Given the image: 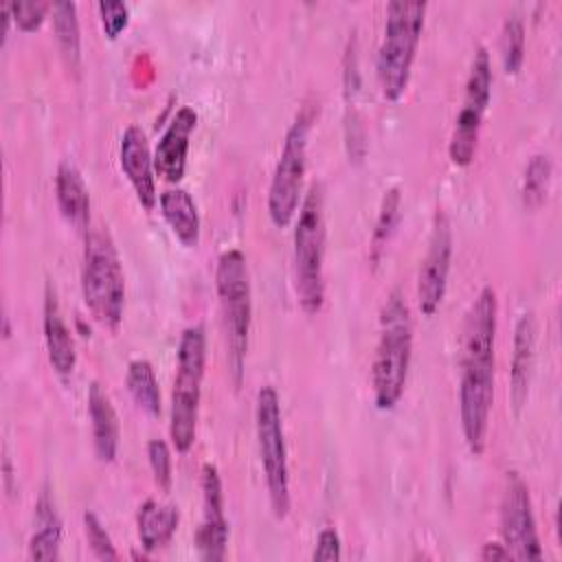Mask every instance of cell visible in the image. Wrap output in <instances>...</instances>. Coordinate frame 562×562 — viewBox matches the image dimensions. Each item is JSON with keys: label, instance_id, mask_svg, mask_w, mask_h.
<instances>
[{"label": "cell", "instance_id": "obj_1", "mask_svg": "<svg viewBox=\"0 0 562 562\" xmlns=\"http://www.w3.org/2000/svg\"><path fill=\"white\" fill-rule=\"evenodd\" d=\"M496 321V292L485 285L472 301L461 331L459 419L463 439L474 457H481L485 450L490 411L494 404Z\"/></svg>", "mask_w": 562, "mask_h": 562}, {"label": "cell", "instance_id": "obj_2", "mask_svg": "<svg viewBox=\"0 0 562 562\" xmlns=\"http://www.w3.org/2000/svg\"><path fill=\"white\" fill-rule=\"evenodd\" d=\"M413 353V318L400 290H393L380 312V336L371 364L373 402L380 411H391L400 402Z\"/></svg>", "mask_w": 562, "mask_h": 562}, {"label": "cell", "instance_id": "obj_3", "mask_svg": "<svg viewBox=\"0 0 562 562\" xmlns=\"http://www.w3.org/2000/svg\"><path fill=\"white\" fill-rule=\"evenodd\" d=\"M325 189L314 182L299 209L294 226V290L305 314H316L325 301Z\"/></svg>", "mask_w": 562, "mask_h": 562}, {"label": "cell", "instance_id": "obj_4", "mask_svg": "<svg viewBox=\"0 0 562 562\" xmlns=\"http://www.w3.org/2000/svg\"><path fill=\"white\" fill-rule=\"evenodd\" d=\"M426 9L428 4L419 0H393L386 4V24L375 64L378 83L386 101H400L408 88Z\"/></svg>", "mask_w": 562, "mask_h": 562}, {"label": "cell", "instance_id": "obj_5", "mask_svg": "<svg viewBox=\"0 0 562 562\" xmlns=\"http://www.w3.org/2000/svg\"><path fill=\"white\" fill-rule=\"evenodd\" d=\"M81 294L97 323L116 329L125 307V277L116 246L105 228H90L83 244Z\"/></svg>", "mask_w": 562, "mask_h": 562}, {"label": "cell", "instance_id": "obj_6", "mask_svg": "<svg viewBox=\"0 0 562 562\" xmlns=\"http://www.w3.org/2000/svg\"><path fill=\"white\" fill-rule=\"evenodd\" d=\"M215 290L220 296L224 336H226V360L235 386L241 384L244 362L248 349V331L252 321V290L248 263L241 250L233 248L220 255L215 268Z\"/></svg>", "mask_w": 562, "mask_h": 562}, {"label": "cell", "instance_id": "obj_7", "mask_svg": "<svg viewBox=\"0 0 562 562\" xmlns=\"http://www.w3.org/2000/svg\"><path fill=\"white\" fill-rule=\"evenodd\" d=\"M204 364H206L204 327L191 325L182 331L178 342L176 378L171 389L169 437L178 452H187L195 443Z\"/></svg>", "mask_w": 562, "mask_h": 562}, {"label": "cell", "instance_id": "obj_8", "mask_svg": "<svg viewBox=\"0 0 562 562\" xmlns=\"http://www.w3.org/2000/svg\"><path fill=\"white\" fill-rule=\"evenodd\" d=\"M255 428L261 470L268 487V501L274 518L283 520L290 512V472L279 393L270 384L261 386L257 393Z\"/></svg>", "mask_w": 562, "mask_h": 562}, {"label": "cell", "instance_id": "obj_9", "mask_svg": "<svg viewBox=\"0 0 562 562\" xmlns=\"http://www.w3.org/2000/svg\"><path fill=\"white\" fill-rule=\"evenodd\" d=\"M314 112L303 108L285 132L281 156L274 165L268 189V215L277 228H285L301 206V187L307 169V138Z\"/></svg>", "mask_w": 562, "mask_h": 562}, {"label": "cell", "instance_id": "obj_10", "mask_svg": "<svg viewBox=\"0 0 562 562\" xmlns=\"http://www.w3.org/2000/svg\"><path fill=\"white\" fill-rule=\"evenodd\" d=\"M492 99V61L485 46H479L470 72L465 79V90L461 99L459 114L454 119V130L448 145V156L457 167H468L476 154L479 134L483 116Z\"/></svg>", "mask_w": 562, "mask_h": 562}, {"label": "cell", "instance_id": "obj_11", "mask_svg": "<svg viewBox=\"0 0 562 562\" xmlns=\"http://www.w3.org/2000/svg\"><path fill=\"white\" fill-rule=\"evenodd\" d=\"M501 538L512 560H542L529 487L518 472H507L501 498Z\"/></svg>", "mask_w": 562, "mask_h": 562}, {"label": "cell", "instance_id": "obj_12", "mask_svg": "<svg viewBox=\"0 0 562 562\" xmlns=\"http://www.w3.org/2000/svg\"><path fill=\"white\" fill-rule=\"evenodd\" d=\"M450 261H452V228L448 215L437 209L428 248L422 259L419 277H417V303L424 316H435L439 310L446 290H448V274H450Z\"/></svg>", "mask_w": 562, "mask_h": 562}, {"label": "cell", "instance_id": "obj_13", "mask_svg": "<svg viewBox=\"0 0 562 562\" xmlns=\"http://www.w3.org/2000/svg\"><path fill=\"white\" fill-rule=\"evenodd\" d=\"M200 487H202V520L195 531V547L202 560L220 562L226 555L228 522L224 516L222 479L213 463L202 465Z\"/></svg>", "mask_w": 562, "mask_h": 562}, {"label": "cell", "instance_id": "obj_14", "mask_svg": "<svg viewBox=\"0 0 562 562\" xmlns=\"http://www.w3.org/2000/svg\"><path fill=\"white\" fill-rule=\"evenodd\" d=\"M119 162L130 180L140 206L145 211H151L158 202L156 193V169H154V156L149 151L147 134L138 125H127L121 134L119 143Z\"/></svg>", "mask_w": 562, "mask_h": 562}, {"label": "cell", "instance_id": "obj_15", "mask_svg": "<svg viewBox=\"0 0 562 562\" xmlns=\"http://www.w3.org/2000/svg\"><path fill=\"white\" fill-rule=\"evenodd\" d=\"M195 123H198V112L189 105H182L169 121L167 130L162 132L154 149V169L162 180L171 184L180 182L184 176L189 140L195 130Z\"/></svg>", "mask_w": 562, "mask_h": 562}, {"label": "cell", "instance_id": "obj_16", "mask_svg": "<svg viewBox=\"0 0 562 562\" xmlns=\"http://www.w3.org/2000/svg\"><path fill=\"white\" fill-rule=\"evenodd\" d=\"M536 340H538V325L533 312L520 314L514 327V351H512V371H509V391H512V406L518 415L527 402L531 373L536 364Z\"/></svg>", "mask_w": 562, "mask_h": 562}, {"label": "cell", "instance_id": "obj_17", "mask_svg": "<svg viewBox=\"0 0 562 562\" xmlns=\"http://www.w3.org/2000/svg\"><path fill=\"white\" fill-rule=\"evenodd\" d=\"M44 342L48 351V360L53 364V371L66 380L72 375L77 364V351L72 334L64 321L57 292L50 283H46L44 292Z\"/></svg>", "mask_w": 562, "mask_h": 562}, {"label": "cell", "instance_id": "obj_18", "mask_svg": "<svg viewBox=\"0 0 562 562\" xmlns=\"http://www.w3.org/2000/svg\"><path fill=\"white\" fill-rule=\"evenodd\" d=\"M88 415L92 422V439H94L97 457L103 463L114 461L119 452L121 426H119L116 411L99 382H92L88 389Z\"/></svg>", "mask_w": 562, "mask_h": 562}, {"label": "cell", "instance_id": "obj_19", "mask_svg": "<svg viewBox=\"0 0 562 562\" xmlns=\"http://www.w3.org/2000/svg\"><path fill=\"white\" fill-rule=\"evenodd\" d=\"M55 195H57V206L66 217V222L83 231L90 222V193L81 171L72 160L59 162L55 173Z\"/></svg>", "mask_w": 562, "mask_h": 562}, {"label": "cell", "instance_id": "obj_20", "mask_svg": "<svg viewBox=\"0 0 562 562\" xmlns=\"http://www.w3.org/2000/svg\"><path fill=\"white\" fill-rule=\"evenodd\" d=\"M158 204H160V213H162L165 222L169 224L171 233L176 235V239L187 248L198 246L200 213H198V206H195L191 193L180 187H171L160 193Z\"/></svg>", "mask_w": 562, "mask_h": 562}, {"label": "cell", "instance_id": "obj_21", "mask_svg": "<svg viewBox=\"0 0 562 562\" xmlns=\"http://www.w3.org/2000/svg\"><path fill=\"white\" fill-rule=\"evenodd\" d=\"M178 507L176 505H167V503H158L154 498H147L136 514V527H138V540L140 547L151 553L158 551L160 547L169 544V540L173 538L176 529H178Z\"/></svg>", "mask_w": 562, "mask_h": 562}, {"label": "cell", "instance_id": "obj_22", "mask_svg": "<svg viewBox=\"0 0 562 562\" xmlns=\"http://www.w3.org/2000/svg\"><path fill=\"white\" fill-rule=\"evenodd\" d=\"M53 29L55 40L61 50V57L66 61V68L70 72H79L81 64V37H79V18H77V4L70 0L53 2Z\"/></svg>", "mask_w": 562, "mask_h": 562}, {"label": "cell", "instance_id": "obj_23", "mask_svg": "<svg viewBox=\"0 0 562 562\" xmlns=\"http://www.w3.org/2000/svg\"><path fill=\"white\" fill-rule=\"evenodd\" d=\"M61 547V520L53 507V501L44 494L37 503V529L29 540L31 560H59Z\"/></svg>", "mask_w": 562, "mask_h": 562}, {"label": "cell", "instance_id": "obj_24", "mask_svg": "<svg viewBox=\"0 0 562 562\" xmlns=\"http://www.w3.org/2000/svg\"><path fill=\"white\" fill-rule=\"evenodd\" d=\"M400 211H402V193H400L397 187H391L382 195L378 220H375L371 244H369V263H371V268L380 266V261L386 252V246L395 235V228H397V222H400Z\"/></svg>", "mask_w": 562, "mask_h": 562}, {"label": "cell", "instance_id": "obj_25", "mask_svg": "<svg viewBox=\"0 0 562 562\" xmlns=\"http://www.w3.org/2000/svg\"><path fill=\"white\" fill-rule=\"evenodd\" d=\"M125 384L127 391L132 395V400L138 404V408H143L149 417H158L160 415V386L154 373V367L149 360L145 358H136L127 364V373H125Z\"/></svg>", "mask_w": 562, "mask_h": 562}, {"label": "cell", "instance_id": "obj_26", "mask_svg": "<svg viewBox=\"0 0 562 562\" xmlns=\"http://www.w3.org/2000/svg\"><path fill=\"white\" fill-rule=\"evenodd\" d=\"M551 176H553V162L549 154H536L531 156V160L525 167V176H522V204L529 211H536L538 206H542V202L547 200L549 193V184H551Z\"/></svg>", "mask_w": 562, "mask_h": 562}, {"label": "cell", "instance_id": "obj_27", "mask_svg": "<svg viewBox=\"0 0 562 562\" xmlns=\"http://www.w3.org/2000/svg\"><path fill=\"white\" fill-rule=\"evenodd\" d=\"M498 50H501L503 70L507 75H516L522 68V59H525V26L520 18L512 15L503 22Z\"/></svg>", "mask_w": 562, "mask_h": 562}, {"label": "cell", "instance_id": "obj_28", "mask_svg": "<svg viewBox=\"0 0 562 562\" xmlns=\"http://www.w3.org/2000/svg\"><path fill=\"white\" fill-rule=\"evenodd\" d=\"M83 531H86V538H88V544H90L92 553L99 560H119L114 542H112L110 533L105 531V527L101 525V520L97 518V514H92V512L83 514Z\"/></svg>", "mask_w": 562, "mask_h": 562}, {"label": "cell", "instance_id": "obj_29", "mask_svg": "<svg viewBox=\"0 0 562 562\" xmlns=\"http://www.w3.org/2000/svg\"><path fill=\"white\" fill-rule=\"evenodd\" d=\"M97 9H99V15H101L103 33L110 40H116L127 29L130 7L125 2H121V0H101L97 4Z\"/></svg>", "mask_w": 562, "mask_h": 562}, {"label": "cell", "instance_id": "obj_30", "mask_svg": "<svg viewBox=\"0 0 562 562\" xmlns=\"http://www.w3.org/2000/svg\"><path fill=\"white\" fill-rule=\"evenodd\" d=\"M147 459H149V468L156 485L160 490H169L171 487V452L167 441L151 439L147 443Z\"/></svg>", "mask_w": 562, "mask_h": 562}, {"label": "cell", "instance_id": "obj_31", "mask_svg": "<svg viewBox=\"0 0 562 562\" xmlns=\"http://www.w3.org/2000/svg\"><path fill=\"white\" fill-rule=\"evenodd\" d=\"M11 15L22 31H35L42 26L46 13L53 9L50 2H9Z\"/></svg>", "mask_w": 562, "mask_h": 562}, {"label": "cell", "instance_id": "obj_32", "mask_svg": "<svg viewBox=\"0 0 562 562\" xmlns=\"http://www.w3.org/2000/svg\"><path fill=\"white\" fill-rule=\"evenodd\" d=\"M340 536L334 527H325L321 529L318 538H316V544H314V553H312V560H318V562H329V560H340Z\"/></svg>", "mask_w": 562, "mask_h": 562}, {"label": "cell", "instance_id": "obj_33", "mask_svg": "<svg viewBox=\"0 0 562 562\" xmlns=\"http://www.w3.org/2000/svg\"><path fill=\"white\" fill-rule=\"evenodd\" d=\"M479 558L483 562H496V560H512V553L503 542H485Z\"/></svg>", "mask_w": 562, "mask_h": 562}]
</instances>
